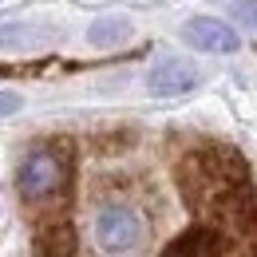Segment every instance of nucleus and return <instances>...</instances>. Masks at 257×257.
<instances>
[{"label": "nucleus", "mask_w": 257, "mask_h": 257, "mask_svg": "<svg viewBox=\"0 0 257 257\" xmlns=\"http://www.w3.org/2000/svg\"><path fill=\"white\" fill-rule=\"evenodd\" d=\"M162 257H218V233L214 229H186L182 237H174Z\"/></svg>", "instance_id": "1a4fd4ad"}, {"label": "nucleus", "mask_w": 257, "mask_h": 257, "mask_svg": "<svg viewBox=\"0 0 257 257\" xmlns=\"http://www.w3.org/2000/svg\"><path fill=\"white\" fill-rule=\"evenodd\" d=\"M71 182V151L67 147H36L24 155L16 170V190L28 206H44L52 198L67 194Z\"/></svg>", "instance_id": "f03ea898"}, {"label": "nucleus", "mask_w": 257, "mask_h": 257, "mask_svg": "<svg viewBox=\"0 0 257 257\" xmlns=\"http://www.w3.org/2000/svg\"><path fill=\"white\" fill-rule=\"evenodd\" d=\"M182 40L198 52H210V56H233L241 48V36L218 16H190L182 24Z\"/></svg>", "instance_id": "39448f33"}, {"label": "nucleus", "mask_w": 257, "mask_h": 257, "mask_svg": "<svg viewBox=\"0 0 257 257\" xmlns=\"http://www.w3.org/2000/svg\"><path fill=\"white\" fill-rule=\"evenodd\" d=\"M60 40L56 24L44 20H0V52H32Z\"/></svg>", "instance_id": "423d86ee"}, {"label": "nucleus", "mask_w": 257, "mask_h": 257, "mask_svg": "<svg viewBox=\"0 0 257 257\" xmlns=\"http://www.w3.org/2000/svg\"><path fill=\"white\" fill-rule=\"evenodd\" d=\"M95 241L103 253L119 257L143 241V218L131 206H103L95 214Z\"/></svg>", "instance_id": "7ed1b4c3"}, {"label": "nucleus", "mask_w": 257, "mask_h": 257, "mask_svg": "<svg viewBox=\"0 0 257 257\" xmlns=\"http://www.w3.org/2000/svg\"><path fill=\"white\" fill-rule=\"evenodd\" d=\"M36 253L40 257H75V225L67 218H52L36 229Z\"/></svg>", "instance_id": "0eeeda50"}, {"label": "nucleus", "mask_w": 257, "mask_h": 257, "mask_svg": "<svg viewBox=\"0 0 257 257\" xmlns=\"http://www.w3.org/2000/svg\"><path fill=\"white\" fill-rule=\"evenodd\" d=\"M245 182H249V166L229 147H202L178 162V190L194 210L241 202Z\"/></svg>", "instance_id": "f257e3e1"}, {"label": "nucleus", "mask_w": 257, "mask_h": 257, "mask_svg": "<svg viewBox=\"0 0 257 257\" xmlns=\"http://www.w3.org/2000/svg\"><path fill=\"white\" fill-rule=\"evenodd\" d=\"M20 111H24V95L0 87V119H12V115H20Z\"/></svg>", "instance_id": "9b49d317"}, {"label": "nucleus", "mask_w": 257, "mask_h": 257, "mask_svg": "<svg viewBox=\"0 0 257 257\" xmlns=\"http://www.w3.org/2000/svg\"><path fill=\"white\" fill-rule=\"evenodd\" d=\"M131 36H135V24L131 16H119V12H107L87 24V44L91 48H123Z\"/></svg>", "instance_id": "6e6552de"}, {"label": "nucleus", "mask_w": 257, "mask_h": 257, "mask_svg": "<svg viewBox=\"0 0 257 257\" xmlns=\"http://www.w3.org/2000/svg\"><path fill=\"white\" fill-rule=\"evenodd\" d=\"M225 8L233 12V20H237L245 32L257 36V0H225Z\"/></svg>", "instance_id": "9d476101"}, {"label": "nucleus", "mask_w": 257, "mask_h": 257, "mask_svg": "<svg viewBox=\"0 0 257 257\" xmlns=\"http://www.w3.org/2000/svg\"><path fill=\"white\" fill-rule=\"evenodd\" d=\"M198 83H202V71L190 60H182V56H162L159 64H151V71H147V91L155 99L190 95Z\"/></svg>", "instance_id": "20e7f679"}]
</instances>
